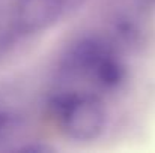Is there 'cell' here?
Returning <instances> with one entry per match:
<instances>
[{
  "label": "cell",
  "instance_id": "6da1fadb",
  "mask_svg": "<svg viewBox=\"0 0 155 153\" xmlns=\"http://www.w3.org/2000/svg\"><path fill=\"white\" fill-rule=\"evenodd\" d=\"M65 69L104 90L117 89L125 80L124 63L111 47L98 38H84L74 44L65 57Z\"/></svg>",
  "mask_w": 155,
  "mask_h": 153
},
{
  "label": "cell",
  "instance_id": "7a4b0ae2",
  "mask_svg": "<svg viewBox=\"0 0 155 153\" xmlns=\"http://www.w3.org/2000/svg\"><path fill=\"white\" fill-rule=\"evenodd\" d=\"M51 110L60 131L74 141H94L105 129V110L94 95L60 93L53 99Z\"/></svg>",
  "mask_w": 155,
  "mask_h": 153
},
{
  "label": "cell",
  "instance_id": "3957f363",
  "mask_svg": "<svg viewBox=\"0 0 155 153\" xmlns=\"http://www.w3.org/2000/svg\"><path fill=\"white\" fill-rule=\"evenodd\" d=\"M66 0H17L15 23L23 33H41L62 17Z\"/></svg>",
  "mask_w": 155,
  "mask_h": 153
},
{
  "label": "cell",
  "instance_id": "277c9868",
  "mask_svg": "<svg viewBox=\"0 0 155 153\" xmlns=\"http://www.w3.org/2000/svg\"><path fill=\"white\" fill-rule=\"evenodd\" d=\"M12 128V117L11 114L0 105V140L5 138Z\"/></svg>",
  "mask_w": 155,
  "mask_h": 153
}]
</instances>
